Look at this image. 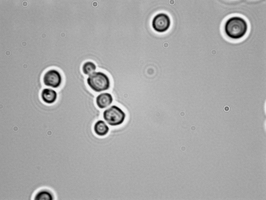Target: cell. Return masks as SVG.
Listing matches in <instances>:
<instances>
[{
  "mask_svg": "<svg viewBox=\"0 0 266 200\" xmlns=\"http://www.w3.org/2000/svg\"><path fill=\"white\" fill-rule=\"evenodd\" d=\"M94 129L95 133L100 136L105 135L109 131V128L106 123L102 120H99L95 123Z\"/></svg>",
  "mask_w": 266,
  "mask_h": 200,
  "instance_id": "9",
  "label": "cell"
},
{
  "mask_svg": "<svg viewBox=\"0 0 266 200\" xmlns=\"http://www.w3.org/2000/svg\"><path fill=\"white\" fill-rule=\"evenodd\" d=\"M87 81L90 88L96 92L107 90L110 87V82L109 77L101 72L95 71L89 76Z\"/></svg>",
  "mask_w": 266,
  "mask_h": 200,
  "instance_id": "2",
  "label": "cell"
},
{
  "mask_svg": "<svg viewBox=\"0 0 266 200\" xmlns=\"http://www.w3.org/2000/svg\"><path fill=\"white\" fill-rule=\"evenodd\" d=\"M42 87L44 86L53 88H57L61 85L62 78L61 74L55 69H50L46 71L42 77Z\"/></svg>",
  "mask_w": 266,
  "mask_h": 200,
  "instance_id": "4",
  "label": "cell"
},
{
  "mask_svg": "<svg viewBox=\"0 0 266 200\" xmlns=\"http://www.w3.org/2000/svg\"><path fill=\"white\" fill-rule=\"evenodd\" d=\"M40 96L42 101L48 104L54 103L57 97L56 92L49 87H44L41 92Z\"/></svg>",
  "mask_w": 266,
  "mask_h": 200,
  "instance_id": "6",
  "label": "cell"
},
{
  "mask_svg": "<svg viewBox=\"0 0 266 200\" xmlns=\"http://www.w3.org/2000/svg\"><path fill=\"white\" fill-rule=\"evenodd\" d=\"M170 23V17L167 14L163 13L156 15L153 17L152 22L153 28L159 32H163L167 30Z\"/></svg>",
  "mask_w": 266,
  "mask_h": 200,
  "instance_id": "5",
  "label": "cell"
},
{
  "mask_svg": "<svg viewBox=\"0 0 266 200\" xmlns=\"http://www.w3.org/2000/svg\"><path fill=\"white\" fill-rule=\"evenodd\" d=\"M103 117L108 124L111 126H115L120 125L124 122L126 114L118 106L113 105L104 111Z\"/></svg>",
  "mask_w": 266,
  "mask_h": 200,
  "instance_id": "3",
  "label": "cell"
},
{
  "mask_svg": "<svg viewBox=\"0 0 266 200\" xmlns=\"http://www.w3.org/2000/svg\"><path fill=\"white\" fill-rule=\"evenodd\" d=\"M249 27L248 23L245 19L241 16L234 15L226 19L223 29L227 38L231 40H238L245 36Z\"/></svg>",
  "mask_w": 266,
  "mask_h": 200,
  "instance_id": "1",
  "label": "cell"
},
{
  "mask_svg": "<svg viewBox=\"0 0 266 200\" xmlns=\"http://www.w3.org/2000/svg\"><path fill=\"white\" fill-rule=\"evenodd\" d=\"M96 68V66L94 63L88 61L83 64L82 69L84 74L89 76L95 72Z\"/></svg>",
  "mask_w": 266,
  "mask_h": 200,
  "instance_id": "10",
  "label": "cell"
},
{
  "mask_svg": "<svg viewBox=\"0 0 266 200\" xmlns=\"http://www.w3.org/2000/svg\"><path fill=\"white\" fill-rule=\"evenodd\" d=\"M36 200L54 199L55 196L53 193L50 190L43 188L38 190L34 194L33 197Z\"/></svg>",
  "mask_w": 266,
  "mask_h": 200,
  "instance_id": "8",
  "label": "cell"
},
{
  "mask_svg": "<svg viewBox=\"0 0 266 200\" xmlns=\"http://www.w3.org/2000/svg\"><path fill=\"white\" fill-rule=\"evenodd\" d=\"M113 97L108 93H103L99 95L96 97V102L97 105L101 109L108 107L112 103Z\"/></svg>",
  "mask_w": 266,
  "mask_h": 200,
  "instance_id": "7",
  "label": "cell"
}]
</instances>
